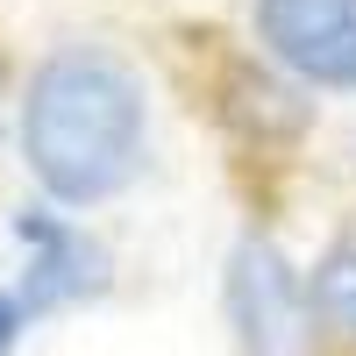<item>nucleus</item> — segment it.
<instances>
[{
	"label": "nucleus",
	"instance_id": "7ed1b4c3",
	"mask_svg": "<svg viewBox=\"0 0 356 356\" xmlns=\"http://www.w3.org/2000/svg\"><path fill=\"white\" fill-rule=\"evenodd\" d=\"M15 235L29 243V271L15 285V300L29 307V321L107 292V250L86 228H72L65 214H36V207H29V214H15Z\"/></svg>",
	"mask_w": 356,
	"mask_h": 356
},
{
	"label": "nucleus",
	"instance_id": "39448f33",
	"mask_svg": "<svg viewBox=\"0 0 356 356\" xmlns=\"http://www.w3.org/2000/svg\"><path fill=\"white\" fill-rule=\"evenodd\" d=\"M307 300L321 321H335L342 335H356V243H335L328 257H321V271L307 285Z\"/></svg>",
	"mask_w": 356,
	"mask_h": 356
},
{
	"label": "nucleus",
	"instance_id": "423d86ee",
	"mask_svg": "<svg viewBox=\"0 0 356 356\" xmlns=\"http://www.w3.org/2000/svg\"><path fill=\"white\" fill-rule=\"evenodd\" d=\"M22 328H29V307L15 300V292H0V356L22 342Z\"/></svg>",
	"mask_w": 356,
	"mask_h": 356
},
{
	"label": "nucleus",
	"instance_id": "20e7f679",
	"mask_svg": "<svg viewBox=\"0 0 356 356\" xmlns=\"http://www.w3.org/2000/svg\"><path fill=\"white\" fill-rule=\"evenodd\" d=\"M228 321L250 356H292L300 349V285L271 243H243L228 264Z\"/></svg>",
	"mask_w": 356,
	"mask_h": 356
},
{
	"label": "nucleus",
	"instance_id": "f257e3e1",
	"mask_svg": "<svg viewBox=\"0 0 356 356\" xmlns=\"http://www.w3.org/2000/svg\"><path fill=\"white\" fill-rule=\"evenodd\" d=\"M22 157L65 207L114 200L143 164V86L107 50H57L29 79Z\"/></svg>",
	"mask_w": 356,
	"mask_h": 356
},
{
	"label": "nucleus",
	"instance_id": "f03ea898",
	"mask_svg": "<svg viewBox=\"0 0 356 356\" xmlns=\"http://www.w3.org/2000/svg\"><path fill=\"white\" fill-rule=\"evenodd\" d=\"M257 36L307 86H356V0H257Z\"/></svg>",
	"mask_w": 356,
	"mask_h": 356
}]
</instances>
